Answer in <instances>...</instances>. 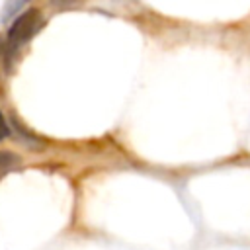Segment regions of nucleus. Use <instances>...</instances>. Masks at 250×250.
<instances>
[{
  "label": "nucleus",
  "instance_id": "f257e3e1",
  "mask_svg": "<svg viewBox=\"0 0 250 250\" xmlns=\"http://www.w3.org/2000/svg\"><path fill=\"white\" fill-rule=\"evenodd\" d=\"M39 16L41 14L35 8H29L27 12L20 14V18L12 23V27L8 31V49L10 51H16L20 45L29 41L39 31V25H41V18Z\"/></svg>",
  "mask_w": 250,
  "mask_h": 250
},
{
  "label": "nucleus",
  "instance_id": "f03ea898",
  "mask_svg": "<svg viewBox=\"0 0 250 250\" xmlns=\"http://www.w3.org/2000/svg\"><path fill=\"white\" fill-rule=\"evenodd\" d=\"M20 164V158H18V154H14V152H8V150H2L0 152V180L8 174V172H12L16 166Z\"/></svg>",
  "mask_w": 250,
  "mask_h": 250
},
{
  "label": "nucleus",
  "instance_id": "7ed1b4c3",
  "mask_svg": "<svg viewBox=\"0 0 250 250\" xmlns=\"http://www.w3.org/2000/svg\"><path fill=\"white\" fill-rule=\"evenodd\" d=\"M4 137H8V125H6V119H4V115L0 113V141H2Z\"/></svg>",
  "mask_w": 250,
  "mask_h": 250
}]
</instances>
